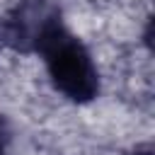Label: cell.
I'll use <instances>...</instances> for the list:
<instances>
[{"label":"cell","instance_id":"obj_1","mask_svg":"<svg viewBox=\"0 0 155 155\" xmlns=\"http://www.w3.org/2000/svg\"><path fill=\"white\" fill-rule=\"evenodd\" d=\"M44 53L51 82L73 102H90L97 97L99 80L87 48L63 27H53L39 46Z\"/></svg>","mask_w":155,"mask_h":155},{"label":"cell","instance_id":"obj_2","mask_svg":"<svg viewBox=\"0 0 155 155\" xmlns=\"http://www.w3.org/2000/svg\"><path fill=\"white\" fill-rule=\"evenodd\" d=\"M58 12L48 0H22L5 19V41L17 51H39L44 39L58 27Z\"/></svg>","mask_w":155,"mask_h":155},{"label":"cell","instance_id":"obj_3","mask_svg":"<svg viewBox=\"0 0 155 155\" xmlns=\"http://www.w3.org/2000/svg\"><path fill=\"white\" fill-rule=\"evenodd\" d=\"M7 140H10V124H7V119L0 114V153H5Z\"/></svg>","mask_w":155,"mask_h":155},{"label":"cell","instance_id":"obj_4","mask_svg":"<svg viewBox=\"0 0 155 155\" xmlns=\"http://www.w3.org/2000/svg\"><path fill=\"white\" fill-rule=\"evenodd\" d=\"M133 155H153V148L150 145H143V148H136Z\"/></svg>","mask_w":155,"mask_h":155},{"label":"cell","instance_id":"obj_5","mask_svg":"<svg viewBox=\"0 0 155 155\" xmlns=\"http://www.w3.org/2000/svg\"><path fill=\"white\" fill-rule=\"evenodd\" d=\"M0 155H5V153H0Z\"/></svg>","mask_w":155,"mask_h":155}]
</instances>
